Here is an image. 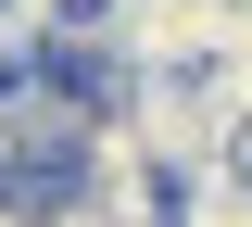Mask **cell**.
Wrapping results in <instances>:
<instances>
[{
    "label": "cell",
    "mask_w": 252,
    "mask_h": 227,
    "mask_svg": "<svg viewBox=\"0 0 252 227\" xmlns=\"http://www.w3.org/2000/svg\"><path fill=\"white\" fill-rule=\"evenodd\" d=\"M240 190H252V139H240Z\"/></svg>",
    "instance_id": "obj_2"
},
{
    "label": "cell",
    "mask_w": 252,
    "mask_h": 227,
    "mask_svg": "<svg viewBox=\"0 0 252 227\" xmlns=\"http://www.w3.org/2000/svg\"><path fill=\"white\" fill-rule=\"evenodd\" d=\"M38 215H51V202H38V190H13V177H0V227H38Z\"/></svg>",
    "instance_id": "obj_1"
}]
</instances>
